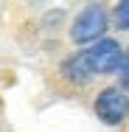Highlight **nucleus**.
Here are the masks:
<instances>
[{
	"mask_svg": "<svg viewBox=\"0 0 129 132\" xmlns=\"http://www.w3.org/2000/svg\"><path fill=\"white\" fill-rule=\"evenodd\" d=\"M96 115L101 118L104 124L115 127L121 124L124 118L129 115V98L121 87H107L96 96Z\"/></svg>",
	"mask_w": 129,
	"mask_h": 132,
	"instance_id": "f03ea898",
	"label": "nucleus"
},
{
	"mask_svg": "<svg viewBox=\"0 0 129 132\" xmlns=\"http://www.w3.org/2000/svg\"><path fill=\"white\" fill-rule=\"evenodd\" d=\"M62 76L67 81H73V84H87V81L93 79V70H90V65H87L84 53H79V56L67 59V62L62 65Z\"/></svg>",
	"mask_w": 129,
	"mask_h": 132,
	"instance_id": "20e7f679",
	"label": "nucleus"
},
{
	"mask_svg": "<svg viewBox=\"0 0 129 132\" xmlns=\"http://www.w3.org/2000/svg\"><path fill=\"white\" fill-rule=\"evenodd\" d=\"M104 31H107V11H104L101 6H87L76 20H73L70 37H73V42H81V45H84V42L101 39Z\"/></svg>",
	"mask_w": 129,
	"mask_h": 132,
	"instance_id": "f257e3e1",
	"label": "nucleus"
},
{
	"mask_svg": "<svg viewBox=\"0 0 129 132\" xmlns=\"http://www.w3.org/2000/svg\"><path fill=\"white\" fill-rule=\"evenodd\" d=\"M115 26L121 31H129V0H118V6H115Z\"/></svg>",
	"mask_w": 129,
	"mask_h": 132,
	"instance_id": "39448f33",
	"label": "nucleus"
},
{
	"mask_svg": "<svg viewBox=\"0 0 129 132\" xmlns=\"http://www.w3.org/2000/svg\"><path fill=\"white\" fill-rule=\"evenodd\" d=\"M121 45L115 39H96V45H90L84 51V59L93 70V76H104V73H112L121 62Z\"/></svg>",
	"mask_w": 129,
	"mask_h": 132,
	"instance_id": "7ed1b4c3",
	"label": "nucleus"
},
{
	"mask_svg": "<svg viewBox=\"0 0 129 132\" xmlns=\"http://www.w3.org/2000/svg\"><path fill=\"white\" fill-rule=\"evenodd\" d=\"M115 73H118V81H121L124 87H129V53H124V56H121V62H118Z\"/></svg>",
	"mask_w": 129,
	"mask_h": 132,
	"instance_id": "423d86ee",
	"label": "nucleus"
}]
</instances>
